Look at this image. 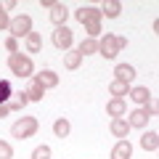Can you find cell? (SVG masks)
<instances>
[{
	"label": "cell",
	"mask_w": 159,
	"mask_h": 159,
	"mask_svg": "<svg viewBox=\"0 0 159 159\" xmlns=\"http://www.w3.org/2000/svg\"><path fill=\"white\" fill-rule=\"evenodd\" d=\"M27 98L29 101H43V96H45V88L43 85H37V82H34V80H29V85H27Z\"/></svg>",
	"instance_id": "e0dca14e"
},
{
	"label": "cell",
	"mask_w": 159,
	"mask_h": 159,
	"mask_svg": "<svg viewBox=\"0 0 159 159\" xmlns=\"http://www.w3.org/2000/svg\"><path fill=\"white\" fill-rule=\"evenodd\" d=\"M130 98L135 103H141V106H146V103L151 101V90H148V88H130Z\"/></svg>",
	"instance_id": "2e32d148"
},
{
	"label": "cell",
	"mask_w": 159,
	"mask_h": 159,
	"mask_svg": "<svg viewBox=\"0 0 159 159\" xmlns=\"http://www.w3.org/2000/svg\"><path fill=\"white\" fill-rule=\"evenodd\" d=\"M32 80L37 82V85H43L45 90H48V88H56V85H58V74L53 72V69H43V72H37Z\"/></svg>",
	"instance_id": "52a82bcc"
},
{
	"label": "cell",
	"mask_w": 159,
	"mask_h": 159,
	"mask_svg": "<svg viewBox=\"0 0 159 159\" xmlns=\"http://www.w3.org/2000/svg\"><path fill=\"white\" fill-rule=\"evenodd\" d=\"M106 111H109V117H125L127 114L125 98H111V101L106 103Z\"/></svg>",
	"instance_id": "5bb4252c"
},
{
	"label": "cell",
	"mask_w": 159,
	"mask_h": 159,
	"mask_svg": "<svg viewBox=\"0 0 159 159\" xmlns=\"http://www.w3.org/2000/svg\"><path fill=\"white\" fill-rule=\"evenodd\" d=\"M141 148H143V151H157V148H159V135L154 130L143 133V135H141Z\"/></svg>",
	"instance_id": "9a60e30c"
},
{
	"label": "cell",
	"mask_w": 159,
	"mask_h": 159,
	"mask_svg": "<svg viewBox=\"0 0 159 159\" xmlns=\"http://www.w3.org/2000/svg\"><path fill=\"white\" fill-rule=\"evenodd\" d=\"M6 48H8V53H19V43H16L13 37H8V40H6Z\"/></svg>",
	"instance_id": "83f0119b"
},
{
	"label": "cell",
	"mask_w": 159,
	"mask_h": 159,
	"mask_svg": "<svg viewBox=\"0 0 159 159\" xmlns=\"http://www.w3.org/2000/svg\"><path fill=\"white\" fill-rule=\"evenodd\" d=\"M8 32H11V37H13V40L27 37V34L32 32V19H29L27 13H21V16L11 19V24H8Z\"/></svg>",
	"instance_id": "5b68a950"
},
{
	"label": "cell",
	"mask_w": 159,
	"mask_h": 159,
	"mask_svg": "<svg viewBox=\"0 0 159 159\" xmlns=\"http://www.w3.org/2000/svg\"><path fill=\"white\" fill-rule=\"evenodd\" d=\"M27 103H29V98H27V93L21 90V93H13V96H11V101H8V109H16V111H21Z\"/></svg>",
	"instance_id": "44dd1931"
},
{
	"label": "cell",
	"mask_w": 159,
	"mask_h": 159,
	"mask_svg": "<svg viewBox=\"0 0 159 159\" xmlns=\"http://www.w3.org/2000/svg\"><path fill=\"white\" fill-rule=\"evenodd\" d=\"M32 159H51V146H37L32 151Z\"/></svg>",
	"instance_id": "d4e9b609"
},
{
	"label": "cell",
	"mask_w": 159,
	"mask_h": 159,
	"mask_svg": "<svg viewBox=\"0 0 159 159\" xmlns=\"http://www.w3.org/2000/svg\"><path fill=\"white\" fill-rule=\"evenodd\" d=\"M8 111H11V109H8V103H0V119L6 117V114H8Z\"/></svg>",
	"instance_id": "f1b7e54d"
},
{
	"label": "cell",
	"mask_w": 159,
	"mask_h": 159,
	"mask_svg": "<svg viewBox=\"0 0 159 159\" xmlns=\"http://www.w3.org/2000/svg\"><path fill=\"white\" fill-rule=\"evenodd\" d=\"M148 119H151V117H148L143 109H135V111L127 114V125H130V127H146V125H148Z\"/></svg>",
	"instance_id": "7c38bea8"
},
{
	"label": "cell",
	"mask_w": 159,
	"mask_h": 159,
	"mask_svg": "<svg viewBox=\"0 0 159 159\" xmlns=\"http://www.w3.org/2000/svg\"><path fill=\"white\" fill-rule=\"evenodd\" d=\"M37 127H40L37 117H21L16 125L11 127V135L19 138V141H27V138H32L34 133H37Z\"/></svg>",
	"instance_id": "3957f363"
},
{
	"label": "cell",
	"mask_w": 159,
	"mask_h": 159,
	"mask_svg": "<svg viewBox=\"0 0 159 159\" xmlns=\"http://www.w3.org/2000/svg\"><path fill=\"white\" fill-rule=\"evenodd\" d=\"M24 40H27V51H29V53H40V48H43V40H40L37 32H29Z\"/></svg>",
	"instance_id": "7402d4cb"
},
{
	"label": "cell",
	"mask_w": 159,
	"mask_h": 159,
	"mask_svg": "<svg viewBox=\"0 0 159 159\" xmlns=\"http://www.w3.org/2000/svg\"><path fill=\"white\" fill-rule=\"evenodd\" d=\"M80 64H82L80 51H66V53H64V66H66V69H80Z\"/></svg>",
	"instance_id": "ac0fdd59"
},
{
	"label": "cell",
	"mask_w": 159,
	"mask_h": 159,
	"mask_svg": "<svg viewBox=\"0 0 159 159\" xmlns=\"http://www.w3.org/2000/svg\"><path fill=\"white\" fill-rule=\"evenodd\" d=\"M109 130H111L114 138H127V133H130V125H127V119L125 117H111V125H109Z\"/></svg>",
	"instance_id": "ba28073f"
},
{
	"label": "cell",
	"mask_w": 159,
	"mask_h": 159,
	"mask_svg": "<svg viewBox=\"0 0 159 159\" xmlns=\"http://www.w3.org/2000/svg\"><path fill=\"white\" fill-rule=\"evenodd\" d=\"M98 11H101V16H106V19H117L119 13H122V3H119V0H106Z\"/></svg>",
	"instance_id": "8fae6325"
},
{
	"label": "cell",
	"mask_w": 159,
	"mask_h": 159,
	"mask_svg": "<svg viewBox=\"0 0 159 159\" xmlns=\"http://www.w3.org/2000/svg\"><path fill=\"white\" fill-rule=\"evenodd\" d=\"M11 157H13V148H11V143L0 141V159H11Z\"/></svg>",
	"instance_id": "484cf974"
},
{
	"label": "cell",
	"mask_w": 159,
	"mask_h": 159,
	"mask_svg": "<svg viewBox=\"0 0 159 159\" xmlns=\"http://www.w3.org/2000/svg\"><path fill=\"white\" fill-rule=\"evenodd\" d=\"M69 16V8L64 6V3H56V6L51 8V21L56 24V27H64V21H66Z\"/></svg>",
	"instance_id": "4fadbf2b"
},
{
	"label": "cell",
	"mask_w": 159,
	"mask_h": 159,
	"mask_svg": "<svg viewBox=\"0 0 159 159\" xmlns=\"http://www.w3.org/2000/svg\"><path fill=\"white\" fill-rule=\"evenodd\" d=\"M8 69H11L16 77H34V64L29 56L24 53H11L8 56Z\"/></svg>",
	"instance_id": "7a4b0ae2"
},
{
	"label": "cell",
	"mask_w": 159,
	"mask_h": 159,
	"mask_svg": "<svg viewBox=\"0 0 159 159\" xmlns=\"http://www.w3.org/2000/svg\"><path fill=\"white\" fill-rule=\"evenodd\" d=\"M69 130H72V125H69V119H56V122H53V133H56L58 138H66L69 135Z\"/></svg>",
	"instance_id": "603a6c76"
},
{
	"label": "cell",
	"mask_w": 159,
	"mask_h": 159,
	"mask_svg": "<svg viewBox=\"0 0 159 159\" xmlns=\"http://www.w3.org/2000/svg\"><path fill=\"white\" fill-rule=\"evenodd\" d=\"M74 16H77V21L80 24H101V11H98V8H93V6H82V8H77V11H74Z\"/></svg>",
	"instance_id": "8992f818"
},
{
	"label": "cell",
	"mask_w": 159,
	"mask_h": 159,
	"mask_svg": "<svg viewBox=\"0 0 159 159\" xmlns=\"http://www.w3.org/2000/svg\"><path fill=\"white\" fill-rule=\"evenodd\" d=\"M11 96H13L11 82H8V80H0V103H8V101H11Z\"/></svg>",
	"instance_id": "cb8c5ba5"
},
{
	"label": "cell",
	"mask_w": 159,
	"mask_h": 159,
	"mask_svg": "<svg viewBox=\"0 0 159 159\" xmlns=\"http://www.w3.org/2000/svg\"><path fill=\"white\" fill-rule=\"evenodd\" d=\"M133 157V146L127 138H122V141H117V146L111 148V159H130Z\"/></svg>",
	"instance_id": "9c48e42d"
},
{
	"label": "cell",
	"mask_w": 159,
	"mask_h": 159,
	"mask_svg": "<svg viewBox=\"0 0 159 159\" xmlns=\"http://www.w3.org/2000/svg\"><path fill=\"white\" fill-rule=\"evenodd\" d=\"M51 40H53V45L58 48V51H72V43H74V34H72V29L64 24V27H56L53 29V34H51Z\"/></svg>",
	"instance_id": "277c9868"
},
{
	"label": "cell",
	"mask_w": 159,
	"mask_h": 159,
	"mask_svg": "<svg viewBox=\"0 0 159 159\" xmlns=\"http://www.w3.org/2000/svg\"><path fill=\"white\" fill-rule=\"evenodd\" d=\"M125 48H127V37H117V34H109V32L98 43V53L103 58H114L119 51H125Z\"/></svg>",
	"instance_id": "6da1fadb"
},
{
	"label": "cell",
	"mask_w": 159,
	"mask_h": 159,
	"mask_svg": "<svg viewBox=\"0 0 159 159\" xmlns=\"http://www.w3.org/2000/svg\"><path fill=\"white\" fill-rule=\"evenodd\" d=\"M109 93H111L114 98H122V96H127V93H130V85H127V82H119V80H111Z\"/></svg>",
	"instance_id": "ffe728a7"
},
{
	"label": "cell",
	"mask_w": 159,
	"mask_h": 159,
	"mask_svg": "<svg viewBox=\"0 0 159 159\" xmlns=\"http://www.w3.org/2000/svg\"><path fill=\"white\" fill-rule=\"evenodd\" d=\"M114 80H119V82H127V85H130L133 80H135V69H133L130 64H119V66L114 69Z\"/></svg>",
	"instance_id": "30bf717a"
},
{
	"label": "cell",
	"mask_w": 159,
	"mask_h": 159,
	"mask_svg": "<svg viewBox=\"0 0 159 159\" xmlns=\"http://www.w3.org/2000/svg\"><path fill=\"white\" fill-rule=\"evenodd\" d=\"M77 51H80V56H82V58H85L88 53H98V40H93V37H85L82 43H80V48H77Z\"/></svg>",
	"instance_id": "d6986e66"
},
{
	"label": "cell",
	"mask_w": 159,
	"mask_h": 159,
	"mask_svg": "<svg viewBox=\"0 0 159 159\" xmlns=\"http://www.w3.org/2000/svg\"><path fill=\"white\" fill-rule=\"evenodd\" d=\"M8 24H11V19H8V13H6V8L0 6V29H8Z\"/></svg>",
	"instance_id": "4316f807"
}]
</instances>
